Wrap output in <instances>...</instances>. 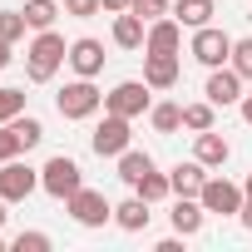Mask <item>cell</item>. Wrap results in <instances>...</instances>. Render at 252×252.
Here are the masks:
<instances>
[{"label":"cell","instance_id":"cell-37","mask_svg":"<svg viewBox=\"0 0 252 252\" xmlns=\"http://www.w3.org/2000/svg\"><path fill=\"white\" fill-rule=\"evenodd\" d=\"M5 208H10V203H5V198H0V227H5V218H10V213H5Z\"/></svg>","mask_w":252,"mask_h":252},{"label":"cell","instance_id":"cell-30","mask_svg":"<svg viewBox=\"0 0 252 252\" xmlns=\"http://www.w3.org/2000/svg\"><path fill=\"white\" fill-rule=\"evenodd\" d=\"M227 64H232L242 79H252V35H247V40H232V60H227Z\"/></svg>","mask_w":252,"mask_h":252},{"label":"cell","instance_id":"cell-5","mask_svg":"<svg viewBox=\"0 0 252 252\" xmlns=\"http://www.w3.org/2000/svg\"><path fill=\"white\" fill-rule=\"evenodd\" d=\"M40 188H45L55 203H64L69 193H79V188H84V168H79L69 154H55V158L40 168Z\"/></svg>","mask_w":252,"mask_h":252},{"label":"cell","instance_id":"cell-32","mask_svg":"<svg viewBox=\"0 0 252 252\" xmlns=\"http://www.w3.org/2000/svg\"><path fill=\"white\" fill-rule=\"evenodd\" d=\"M104 5L99 0H64V15H74V20H89V15H99Z\"/></svg>","mask_w":252,"mask_h":252},{"label":"cell","instance_id":"cell-8","mask_svg":"<svg viewBox=\"0 0 252 252\" xmlns=\"http://www.w3.org/2000/svg\"><path fill=\"white\" fill-rule=\"evenodd\" d=\"M188 55H193L203 69H218V64H227V60H232V35H227V30H218V25H203V30H193Z\"/></svg>","mask_w":252,"mask_h":252},{"label":"cell","instance_id":"cell-21","mask_svg":"<svg viewBox=\"0 0 252 252\" xmlns=\"http://www.w3.org/2000/svg\"><path fill=\"white\" fill-rule=\"evenodd\" d=\"M213 124H218V104H213V99L183 104V129H188V134H203V129H213Z\"/></svg>","mask_w":252,"mask_h":252},{"label":"cell","instance_id":"cell-17","mask_svg":"<svg viewBox=\"0 0 252 252\" xmlns=\"http://www.w3.org/2000/svg\"><path fill=\"white\" fill-rule=\"evenodd\" d=\"M173 232H183V237H198L203 232V222H208V208L198 203V198H173Z\"/></svg>","mask_w":252,"mask_h":252},{"label":"cell","instance_id":"cell-23","mask_svg":"<svg viewBox=\"0 0 252 252\" xmlns=\"http://www.w3.org/2000/svg\"><path fill=\"white\" fill-rule=\"evenodd\" d=\"M60 15H64V10L55 5V0H25V20H30V30H55Z\"/></svg>","mask_w":252,"mask_h":252},{"label":"cell","instance_id":"cell-10","mask_svg":"<svg viewBox=\"0 0 252 252\" xmlns=\"http://www.w3.org/2000/svg\"><path fill=\"white\" fill-rule=\"evenodd\" d=\"M242 74L232 69V64H218V69H208V84H203V94L218 104V109H227V104H242Z\"/></svg>","mask_w":252,"mask_h":252},{"label":"cell","instance_id":"cell-22","mask_svg":"<svg viewBox=\"0 0 252 252\" xmlns=\"http://www.w3.org/2000/svg\"><path fill=\"white\" fill-rule=\"evenodd\" d=\"M149 124H154V134H178L183 129V104H154L149 109Z\"/></svg>","mask_w":252,"mask_h":252},{"label":"cell","instance_id":"cell-25","mask_svg":"<svg viewBox=\"0 0 252 252\" xmlns=\"http://www.w3.org/2000/svg\"><path fill=\"white\" fill-rule=\"evenodd\" d=\"M134 193H139V198H149V203H163V198H173V183H168V173H158V168H154V173H144V183H139Z\"/></svg>","mask_w":252,"mask_h":252},{"label":"cell","instance_id":"cell-9","mask_svg":"<svg viewBox=\"0 0 252 252\" xmlns=\"http://www.w3.org/2000/svg\"><path fill=\"white\" fill-rule=\"evenodd\" d=\"M35 188H40V168H30L20 158L0 163V198H5V203H25Z\"/></svg>","mask_w":252,"mask_h":252},{"label":"cell","instance_id":"cell-26","mask_svg":"<svg viewBox=\"0 0 252 252\" xmlns=\"http://www.w3.org/2000/svg\"><path fill=\"white\" fill-rule=\"evenodd\" d=\"M25 30H30L25 10H0V40H10V45H20V40H25Z\"/></svg>","mask_w":252,"mask_h":252},{"label":"cell","instance_id":"cell-24","mask_svg":"<svg viewBox=\"0 0 252 252\" xmlns=\"http://www.w3.org/2000/svg\"><path fill=\"white\" fill-rule=\"evenodd\" d=\"M25 99H30V94H25L20 84H0V124L20 119V114H25Z\"/></svg>","mask_w":252,"mask_h":252},{"label":"cell","instance_id":"cell-12","mask_svg":"<svg viewBox=\"0 0 252 252\" xmlns=\"http://www.w3.org/2000/svg\"><path fill=\"white\" fill-rule=\"evenodd\" d=\"M178 50H183V25H178L173 15L154 20L149 35H144V55H178Z\"/></svg>","mask_w":252,"mask_h":252},{"label":"cell","instance_id":"cell-1","mask_svg":"<svg viewBox=\"0 0 252 252\" xmlns=\"http://www.w3.org/2000/svg\"><path fill=\"white\" fill-rule=\"evenodd\" d=\"M60 64H69V45L60 30H35V40L25 45V74L35 84H50L60 74Z\"/></svg>","mask_w":252,"mask_h":252},{"label":"cell","instance_id":"cell-7","mask_svg":"<svg viewBox=\"0 0 252 252\" xmlns=\"http://www.w3.org/2000/svg\"><path fill=\"white\" fill-rule=\"evenodd\" d=\"M64 213H69L79 227H104V222H114V203H109L99 188H89V183L64 198Z\"/></svg>","mask_w":252,"mask_h":252},{"label":"cell","instance_id":"cell-4","mask_svg":"<svg viewBox=\"0 0 252 252\" xmlns=\"http://www.w3.org/2000/svg\"><path fill=\"white\" fill-rule=\"evenodd\" d=\"M198 203L208 208V218H237L242 203H247V193H242V183H232V178H222V173H208Z\"/></svg>","mask_w":252,"mask_h":252},{"label":"cell","instance_id":"cell-34","mask_svg":"<svg viewBox=\"0 0 252 252\" xmlns=\"http://www.w3.org/2000/svg\"><path fill=\"white\" fill-rule=\"evenodd\" d=\"M10 60H15V45H10V40H0V69H10Z\"/></svg>","mask_w":252,"mask_h":252},{"label":"cell","instance_id":"cell-33","mask_svg":"<svg viewBox=\"0 0 252 252\" xmlns=\"http://www.w3.org/2000/svg\"><path fill=\"white\" fill-rule=\"evenodd\" d=\"M99 5H104L109 15H124V10H129V5H134V0H99Z\"/></svg>","mask_w":252,"mask_h":252},{"label":"cell","instance_id":"cell-11","mask_svg":"<svg viewBox=\"0 0 252 252\" xmlns=\"http://www.w3.org/2000/svg\"><path fill=\"white\" fill-rule=\"evenodd\" d=\"M69 69H74V74H84V79L104 74V40H94V35L69 40Z\"/></svg>","mask_w":252,"mask_h":252},{"label":"cell","instance_id":"cell-28","mask_svg":"<svg viewBox=\"0 0 252 252\" xmlns=\"http://www.w3.org/2000/svg\"><path fill=\"white\" fill-rule=\"evenodd\" d=\"M129 10H134L139 20H149V25H154V20H163V15H173V0H134Z\"/></svg>","mask_w":252,"mask_h":252},{"label":"cell","instance_id":"cell-6","mask_svg":"<svg viewBox=\"0 0 252 252\" xmlns=\"http://www.w3.org/2000/svg\"><path fill=\"white\" fill-rule=\"evenodd\" d=\"M154 109V89L144 79H119L109 94H104V114H124V119H139Z\"/></svg>","mask_w":252,"mask_h":252},{"label":"cell","instance_id":"cell-29","mask_svg":"<svg viewBox=\"0 0 252 252\" xmlns=\"http://www.w3.org/2000/svg\"><path fill=\"white\" fill-rule=\"evenodd\" d=\"M25 154V144H20V134H15V124H0V163H10V158H20Z\"/></svg>","mask_w":252,"mask_h":252},{"label":"cell","instance_id":"cell-19","mask_svg":"<svg viewBox=\"0 0 252 252\" xmlns=\"http://www.w3.org/2000/svg\"><path fill=\"white\" fill-rule=\"evenodd\" d=\"M213 15H218L213 0H173V20L183 30H203V25H213Z\"/></svg>","mask_w":252,"mask_h":252},{"label":"cell","instance_id":"cell-27","mask_svg":"<svg viewBox=\"0 0 252 252\" xmlns=\"http://www.w3.org/2000/svg\"><path fill=\"white\" fill-rule=\"evenodd\" d=\"M10 124H15V134H20V144H25V149H35V144L45 139V124H40L35 114H20V119H10Z\"/></svg>","mask_w":252,"mask_h":252},{"label":"cell","instance_id":"cell-36","mask_svg":"<svg viewBox=\"0 0 252 252\" xmlns=\"http://www.w3.org/2000/svg\"><path fill=\"white\" fill-rule=\"evenodd\" d=\"M237 222H242V227H247V232H252V198H247V203H242V213H237Z\"/></svg>","mask_w":252,"mask_h":252},{"label":"cell","instance_id":"cell-18","mask_svg":"<svg viewBox=\"0 0 252 252\" xmlns=\"http://www.w3.org/2000/svg\"><path fill=\"white\" fill-rule=\"evenodd\" d=\"M144 35H149V20H139L134 10L114 15V45L119 50H144Z\"/></svg>","mask_w":252,"mask_h":252},{"label":"cell","instance_id":"cell-20","mask_svg":"<svg viewBox=\"0 0 252 252\" xmlns=\"http://www.w3.org/2000/svg\"><path fill=\"white\" fill-rule=\"evenodd\" d=\"M158 163H154V154H144V149H124L119 154V178L129 183V188H139L144 183V173H154Z\"/></svg>","mask_w":252,"mask_h":252},{"label":"cell","instance_id":"cell-35","mask_svg":"<svg viewBox=\"0 0 252 252\" xmlns=\"http://www.w3.org/2000/svg\"><path fill=\"white\" fill-rule=\"evenodd\" d=\"M237 109H242V124L252 129V94H242V104H237Z\"/></svg>","mask_w":252,"mask_h":252},{"label":"cell","instance_id":"cell-15","mask_svg":"<svg viewBox=\"0 0 252 252\" xmlns=\"http://www.w3.org/2000/svg\"><path fill=\"white\" fill-rule=\"evenodd\" d=\"M193 158H198L203 168H222V163L232 158V144H227L222 134L203 129V134H193Z\"/></svg>","mask_w":252,"mask_h":252},{"label":"cell","instance_id":"cell-38","mask_svg":"<svg viewBox=\"0 0 252 252\" xmlns=\"http://www.w3.org/2000/svg\"><path fill=\"white\" fill-rule=\"evenodd\" d=\"M242 193H247V198H252V173H247V178H242Z\"/></svg>","mask_w":252,"mask_h":252},{"label":"cell","instance_id":"cell-3","mask_svg":"<svg viewBox=\"0 0 252 252\" xmlns=\"http://www.w3.org/2000/svg\"><path fill=\"white\" fill-rule=\"evenodd\" d=\"M89 149L99 158H119L124 149H134V119H124V114H104L94 124V134H89Z\"/></svg>","mask_w":252,"mask_h":252},{"label":"cell","instance_id":"cell-39","mask_svg":"<svg viewBox=\"0 0 252 252\" xmlns=\"http://www.w3.org/2000/svg\"><path fill=\"white\" fill-rule=\"evenodd\" d=\"M5 247H10V242H5V237H0V252H5Z\"/></svg>","mask_w":252,"mask_h":252},{"label":"cell","instance_id":"cell-31","mask_svg":"<svg viewBox=\"0 0 252 252\" xmlns=\"http://www.w3.org/2000/svg\"><path fill=\"white\" fill-rule=\"evenodd\" d=\"M10 247H15V252H50L55 242H50V232H15Z\"/></svg>","mask_w":252,"mask_h":252},{"label":"cell","instance_id":"cell-16","mask_svg":"<svg viewBox=\"0 0 252 252\" xmlns=\"http://www.w3.org/2000/svg\"><path fill=\"white\" fill-rule=\"evenodd\" d=\"M168 183H173V198H198V193H203V183H208V168H203L198 158L173 163V168H168Z\"/></svg>","mask_w":252,"mask_h":252},{"label":"cell","instance_id":"cell-13","mask_svg":"<svg viewBox=\"0 0 252 252\" xmlns=\"http://www.w3.org/2000/svg\"><path fill=\"white\" fill-rule=\"evenodd\" d=\"M178 74H183L178 55H144V84H149L154 94L173 89V84H178Z\"/></svg>","mask_w":252,"mask_h":252},{"label":"cell","instance_id":"cell-2","mask_svg":"<svg viewBox=\"0 0 252 252\" xmlns=\"http://www.w3.org/2000/svg\"><path fill=\"white\" fill-rule=\"evenodd\" d=\"M55 109H60V119H94L99 109H104V94H99V84L94 79H84V74H74L60 94H55Z\"/></svg>","mask_w":252,"mask_h":252},{"label":"cell","instance_id":"cell-14","mask_svg":"<svg viewBox=\"0 0 252 252\" xmlns=\"http://www.w3.org/2000/svg\"><path fill=\"white\" fill-rule=\"evenodd\" d=\"M149 218H154V203L149 198H124V203H114V227L119 232H144L149 227Z\"/></svg>","mask_w":252,"mask_h":252}]
</instances>
